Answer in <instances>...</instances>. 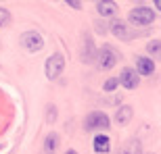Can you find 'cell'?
Here are the masks:
<instances>
[{"mask_svg": "<svg viewBox=\"0 0 161 154\" xmlns=\"http://www.w3.org/2000/svg\"><path fill=\"white\" fill-rule=\"evenodd\" d=\"M128 19H130L132 25H136V27H144V25H151L157 19V11L147 8V6H136V8H132V11H130Z\"/></svg>", "mask_w": 161, "mask_h": 154, "instance_id": "1", "label": "cell"}, {"mask_svg": "<svg viewBox=\"0 0 161 154\" xmlns=\"http://www.w3.org/2000/svg\"><path fill=\"white\" fill-rule=\"evenodd\" d=\"M63 69H65V56L61 52H54L50 54L46 59V65H44V73H46V77L53 81V79H57V77L63 73Z\"/></svg>", "mask_w": 161, "mask_h": 154, "instance_id": "2", "label": "cell"}, {"mask_svg": "<svg viewBox=\"0 0 161 154\" xmlns=\"http://www.w3.org/2000/svg\"><path fill=\"white\" fill-rule=\"evenodd\" d=\"M109 125H111V121H109L107 115L101 113V110H94V113H90L88 117H86V121H84V129L86 131H94V129L107 131Z\"/></svg>", "mask_w": 161, "mask_h": 154, "instance_id": "3", "label": "cell"}, {"mask_svg": "<svg viewBox=\"0 0 161 154\" xmlns=\"http://www.w3.org/2000/svg\"><path fill=\"white\" fill-rule=\"evenodd\" d=\"M96 63H98V69H105V71H109V69H113L115 65H117V52L113 50V46H103L101 50H98V59H96Z\"/></svg>", "mask_w": 161, "mask_h": 154, "instance_id": "4", "label": "cell"}, {"mask_svg": "<svg viewBox=\"0 0 161 154\" xmlns=\"http://www.w3.org/2000/svg\"><path fill=\"white\" fill-rule=\"evenodd\" d=\"M21 42H23V46L27 48L30 52H40L42 48H44V38H42L38 31H25Z\"/></svg>", "mask_w": 161, "mask_h": 154, "instance_id": "5", "label": "cell"}, {"mask_svg": "<svg viewBox=\"0 0 161 154\" xmlns=\"http://www.w3.org/2000/svg\"><path fill=\"white\" fill-rule=\"evenodd\" d=\"M117 81L124 85L125 90H136L138 88V73L134 71V69H130V67H125V69H121V73H119V79Z\"/></svg>", "mask_w": 161, "mask_h": 154, "instance_id": "6", "label": "cell"}, {"mask_svg": "<svg viewBox=\"0 0 161 154\" xmlns=\"http://www.w3.org/2000/svg\"><path fill=\"white\" fill-rule=\"evenodd\" d=\"M111 33L121 42H130L132 38H134V33L130 31L128 23H124V21H113V23H111Z\"/></svg>", "mask_w": 161, "mask_h": 154, "instance_id": "7", "label": "cell"}, {"mask_svg": "<svg viewBox=\"0 0 161 154\" xmlns=\"http://www.w3.org/2000/svg\"><path fill=\"white\" fill-rule=\"evenodd\" d=\"M134 71L138 73V75H144L149 77L155 73V63H153V59H149V56H136V69Z\"/></svg>", "mask_w": 161, "mask_h": 154, "instance_id": "8", "label": "cell"}, {"mask_svg": "<svg viewBox=\"0 0 161 154\" xmlns=\"http://www.w3.org/2000/svg\"><path fill=\"white\" fill-rule=\"evenodd\" d=\"M96 11L101 17H115L119 13V6L113 0H96Z\"/></svg>", "mask_w": 161, "mask_h": 154, "instance_id": "9", "label": "cell"}, {"mask_svg": "<svg viewBox=\"0 0 161 154\" xmlns=\"http://www.w3.org/2000/svg\"><path fill=\"white\" fill-rule=\"evenodd\" d=\"M92 148H94L96 154H107L109 150H111V140H109V136L98 133V136L92 140Z\"/></svg>", "mask_w": 161, "mask_h": 154, "instance_id": "10", "label": "cell"}, {"mask_svg": "<svg viewBox=\"0 0 161 154\" xmlns=\"http://www.w3.org/2000/svg\"><path fill=\"white\" fill-rule=\"evenodd\" d=\"M132 117H134V108L124 104V106H119L117 113H115V123L119 125V127H124V125H128L132 121Z\"/></svg>", "mask_w": 161, "mask_h": 154, "instance_id": "11", "label": "cell"}, {"mask_svg": "<svg viewBox=\"0 0 161 154\" xmlns=\"http://www.w3.org/2000/svg\"><path fill=\"white\" fill-rule=\"evenodd\" d=\"M82 60H84V63H90V60H94V42H92V38H90L88 33H86V36H84Z\"/></svg>", "mask_w": 161, "mask_h": 154, "instance_id": "12", "label": "cell"}, {"mask_svg": "<svg viewBox=\"0 0 161 154\" xmlns=\"http://www.w3.org/2000/svg\"><path fill=\"white\" fill-rule=\"evenodd\" d=\"M57 148H59V136L53 131V133H48L46 140H44V154H54Z\"/></svg>", "mask_w": 161, "mask_h": 154, "instance_id": "13", "label": "cell"}, {"mask_svg": "<svg viewBox=\"0 0 161 154\" xmlns=\"http://www.w3.org/2000/svg\"><path fill=\"white\" fill-rule=\"evenodd\" d=\"M119 154H142V146H140L138 140H128Z\"/></svg>", "mask_w": 161, "mask_h": 154, "instance_id": "14", "label": "cell"}, {"mask_svg": "<svg viewBox=\"0 0 161 154\" xmlns=\"http://www.w3.org/2000/svg\"><path fill=\"white\" fill-rule=\"evenodd\" d=\"M8 23H11V13L6 8H0V27H6Z\"/></svg>", "mask_w": 161, "mask_h": 154, "instance_id": "15", "label": "cell"}, {"mask_svg": "<svg viewBox=\"0 0 161 154\" xmlns=\"http://www.w3.org/2000/svg\"><path fill=\"white\" fill-rule=\"evenodd\" d=\"M117 85H119V81H117L115 77H111V79H107V81H105V85H103V90H105V92H113V90L117 88Z\"/></svg>", "mask_w": 161, "mask_h": 154, "instance_id": "16", "label": "cell"}, {"mask_svg": "<svg viewBox=\"0 0 161 154\" xmlns=\"http://www.w3.org/2000/svg\"><path fill=\"white\" fill-rule=\"evenodd\" d=\"M159 46H161V42L159 40H153L149 46H147V50H149L151 54H159Z\"/></svg>", "mask_w": 161, "mask_h": 154, "instance_id": "17", "label": "cell"}, {"mask_svg": "<svg viewBox=\"0 0 161 154\" xmlns=\"http://www.w3.org/2000/svg\"><path fill=\"white\" fill-rule=\"evenodd\" d=\"M46 121L48 123H54V121H57V108L54 106H48V110H46Z\"/></svg>", "mask_w": 161, "mask_h": 154, "instance_id": "18", "label": "cell"}, {"mask_svg": "<svg viewBox=\"0 0 161 154\" xmlns=\"http://www.w3.org/2000/svg\"><path fill=\"white\" fill-rule=\"evenodd\" d=\"M65 2L71 6V8H75V11H80V8H82V2H80V0H65Z\"/></svg>", "mask_w": 161, "mask_h": 154, "instance_id": "19", "label": "cell"}, {"mask_svg": "<svg viewBox=\"0 0 161 154\" xmlns=\"http://www.w3.org/2000/svg\"><path fill=\"white\" fill-rule=\"evenodd\" d=\"M153 2H155V8L159 11V8H161V0H153Z\"/></svg>", "mask_w": 161, "mask_h": 154, "instance_id": "20", "label": "cell"}, {"mask_svg": "<svg viewBox=\"0 0 161 154\" xmlns=\"http://www.w3.org/2000/svg\"><path fill=\"white\" fill-rule=\"evenodd\" d=\"M65 154H78V152H75V150H67Z\"/></svg>", "mask_w": 161, "mask_h": 154, "instance_id": "21", "label": "cell"}]
</instances>
